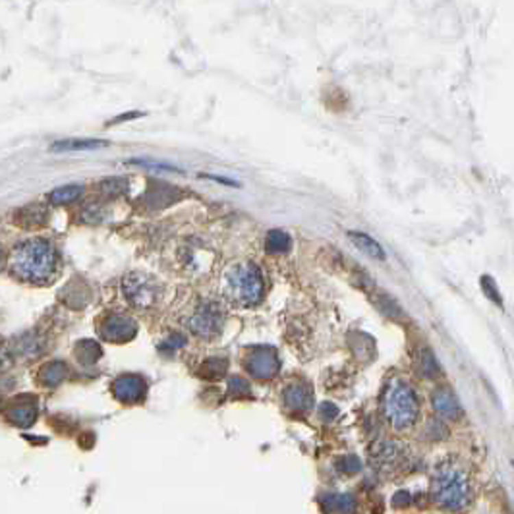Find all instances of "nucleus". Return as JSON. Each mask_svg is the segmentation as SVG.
<instances>
[{
    "mask_svg": "<svg viewBox=\"0 0 514 514\" xmlns=\"http://www.w3.org/2000/svg\"><path fill=\"white\" fill-rule=\"evenodd\" d=\"M433 408L437 410L439 416L447 419H461L464 414L458 398L454 397L449 387H441L433 393Z\"/></svg>",
    "mask_w": 514,
    "mask_h": 514,
    "instance_id": "9b49d317",
    "label": "nucleus"
},
{
    "mask_svg": "<svg viewBox=\"0 0 514 514\" xmlns=\"http://www.w3.org/2000/svg\"><path fill=\"white\" fill-rule=\"evenodd\" d=\"M418 371L419 375L426 377V379H435V377L441 374L439 364H437L435 356L431 354L429 348H424V350L418 354Z\"/></svg>",
    "mask_w": 514,
    "mask_h": 514,
    "instance_id": "dca6fc26",
    "label": "nucleus"
},
{
    "mask_svg": "<svg viewBox=\"0 0 514 514\" xmlns=\"http://www.w3.org/2000/svg\"><path fill=\"white\" fill-rule=\"evenodd\" d=\"M43 381L49 387H56L66 377V365L62 362H53L43 367Z\"/></svg>",
    "mask_w": 514,
    "mask_h": 514,
    "instance_id": "aec40b11",
    "label": "nucleus"
},
{
    "mask_svg": "<svg viewBox=\"0 0 514 514\" xmlns=\"http://www.w3.org/2000/svg\"><path fill=\"white\" fill-rule=\"evenodd\" d=\"M336 466H339V470L341 472L352 476V474H358V472L362 470V461H360L358 456H354V454H346L343 458H339Z\"/></svg>",
    "mask_w": 514,
    "mask_h": 514,
    "instance_id": "b1692460",
    "label": "nucleus"
},
{
    "mask_svg": "<svg viewBox=\"0 0 514 514\" xmlns=\"http://www.w3.org/2000/svg\"><path fill=\"white\" fill-rule=\"evenodd\" d=\"M321 506L327 514L356 513V501L352 495H325L321 499Z\"/></svg>",
    "mask_w": 514,
    "mask_h": 514,
    "instance_id": "ddd939ff",
    "label": "nucleus"
},
{
    "mask_svg": "<svg viewBox=\"0 0 514 514\" xmlns=\"http://www.w3.org/2000/svg\"><path fill=\"white\" fill-rule=\"evenodd\" d=\"M433 501L450 513H461L472 501V487L468 474L456 464H443L435 472L431 483Z\"/></svg>",
    "mask_w": 514,
    "mask_h": 514,
    "instance_id": "f03ea898",
    "label": "nucleus"
},
{
    "mask_svg": "<svg viewBox=\"0 0 514 514\" xmlns=\"http://www.w3.org/2000/svg\"><path fill=\"white\" fill-rule=\"evenodd\" d=\"M383 412H385L387 421L397 429L404 431L410 429L419 416V400L414 389L408 385L402 379L391 381L387 387L385 398H383Z\"/></svg>",
    "mask_w": 514,
    "mask_h": 514,
    "instance_id": "20e7f679",
    "label": "nucleus"
},
{
    "mask_svg": "<svg viewBox=\"0 0 514 514\" xmlns=\"http://www.w3.org/2000/svg\"><path fill=\"white\" fill-rule=\"evenodd\" d=\"M480 284H482L483 294L493 302V304H497V306H503V300H501V294H499V289H497V284H495V280L489 277V275H483L482 279H480Z\"/></svg>",
    "mask_w": 514,
    "mask_h": 514,
    "instance_id": "5701e85b",
    "label": "nucleus"
},
{
    "mask_svg": "<svg viewBox=\"0 0 514 514\" xmlns=\"http://www.w3.org/2000/svg\"><path fill=\"white\" fill-rule=\"evenodd\" d=\"M410 501H412V497H410V493L408 491H397L395 493V497H393V504H395L397 509L408 506Z\"/></svg>",
    "mask_w": 514,
    "mask_h": 514,
    "instance_id": "c85d7f7f",
    "label": "nucleus"
},
{
    "mask_svg": "<svg viewBox=\"0 0 514 514\" xmlns=\"http://www.w3.org/2000/svg\"><path fill=\"white\" fill-rule=\"evenodd\" d=\"M99 334L108 343H128L138 334V323L128 315L110 313L99 325Z\"/></svg>",
    "mask_w": 514,
    "mask_h": 514,
    "instance_id": "0eeeda50",
    "label": "nucleus"
},
{
    "mask_svg": "<svg viewBox=\"0 0 514 514\" xmlns=\"http://www.w3.org/2000/svg\"><path fill=\"white\" fill-rule=\"evenodd\" d=\"M290 246H292V238L286 230H280V228L269 230L267 238H265V247H267L269 254H286Z\"/></svg>",
    "mask_w": 514,
    "mask_h": 514,
    "instance_id": "2eb2a0df",
    "label": "nucleus"
},
{
    "mask_svg": "<svg viewBox=\"0 0 514 514\" xmlns=\"http://www.w3.org/2000/svg\"><path fill=\"white\" fill-rule=\"evenodd\" d=\"M284 404L296 414H304L313 406V391L308 383H292L284 391Z\"/></svg>",
    "mask_w": 514,
    "mask_h": 514,
    "instance_id": "9d476101",
    "label": "nucleus"
},
{
    "mask_svg": "<svg viewBox=\"0 0 514 514\" xmlns=\"http://www.w3.org/2000/svg\"><path fill=\"white\" fill-rule=\"evenodd\" d=\"M14 277L32 284H45L56 273V252L51 242L33 238L14 249L10 259Z\"/></svg>",
    "mask_w": 514,
    "mask_h": 514,
    "instance_id": "f257e3e1",
    "label": "nucleus"
},
{
    "mask_svg": "<svg viewBox=\"0 0 514 514\" xmlns=\"http://www.w3.org/2000/svg\"><path fill=\"white\" fill-rule=\"evenodd\" d=\"M184 343H186V341H184L182 334H171L161 346V350H164V348H169V350H178V348H182Z\"/></svg>",
    "mask_w": 514,
    "mask_h": 514,
    "instance_id": "cd10ccee",
    "label": "nucleus"
},
{
    "mask_svg": "<svg viewBox=\"0 0 514 514\" xmlns=\"http://www.w3.org/2000/svg\"><path fill=\"white\" fill-rule=\"evenodd\" d=\"M75 356L82 364H93L101 358V346L93 341H82L75 346Z\"/></svg>",
    "mask_w": 514,
    "mask_h": 514,
    "instance_id": "a211bd4d",
    "label": "nucleus"
},
{
    "mask_svg": "<svg viewBox=\"0 0 514 514\" xmlns=\"http://www.w3.org/2000/svg\"><path fill=\"white\" fill-rule=\"evenodd\" d=\"M400 458V447L397 443H391V441H381L374 447V461L383 466V468H391L395 466Z\"/></svg>",
    "mask_w": 514,
    "mask_h": 514,
    "instance_id": "4468645a",
    "label": "nucleus"
},
{
    "mask_svg": "<svg viewBox=\"0 0 514 514\" xmlns=\"http://www.w3.org/2000/svg\"><path fill=\"white\" fill-rule=\"evenodd\" d=\"M0 362H2V354H0Z\"/></svg>",
    "mask_w": 514,
    "mask_h": 514,
    "instance_id": "7c9ffc66",
    "label": "nucleus"
},
{
    "mask_svg": "<svg viewBox=\"0 0 514 514\" xmlns=\"http://www.w3.org/2000/svg\"><path fill=\"white\" fill-rule=\"evenodd\" d=\"M348 238L352 240L354 246L358 247L360 252H364L365 256L374 257L377 261H385V252H383V247H381V244L375 238L365 234V232H358V230H350Z\"/></svg>",
    "mask_w": 514,
    "mask_h": 514,
    "instance_id": "f8f14e48",
    "label": "nucleus"
},
{
    "mask_svg": "<svg viewBox=\"0 0 514 514\" xmlns=\"http://www.w3.org/2000/svg\"><path fill=\"white\" fill-rule=\"evenodd\" d=\"M226 371V360H207L204 365H201V375L204 377H209V379H219L223 377Z\"/></svg>",
    "mask_w": 514,
    "mask_h": 514,
    "instance_id": "412c9836",
    "label": "nucleus"
},
{
    "mask_svg": "<svg viewBox=\"0 0 514 514\" xmlns=\"http://www.w3.org/2000/svg\"><path fill=\"white\" fill-rule=\"evenodd\" d=\"M122 286H124V294H126L130 304L136 308H141V310L151 308L157 302V296L161 294L157 280L151 279L147 275H140V273L128 275Z\"/></svg>",
    "mask_w": 514,
    "mask_h": 514,
    "instance_id": "39448f33",
    "label": "nucleus"
},
{
    "mask_svg": "<svg viewBox=\"0 0 514 514\" xmlns=\"http://www.w3.org/2000/svg\"><path fill=\"white\" fill-rule=\"evenodd\" d=\"M79 193H82V188L70 184V186L56 188V190L49 195V199H51L53 204H70V201H74L75 197H79Z\"/></svg>",
    "mask_w": 514,
    "mask_h": 514,
    "instance_id": "6ab92c4d",
    "label": "nucleus"
},
{
    "mask_svg": "<svg viewBox=\"0 0 514 514\" xmlns=\"http://www.w3.org/2000/svg\"><path fill=\"white\" fill-rule=\"evenodd\" d=\"M188 325H190L193 334L209 341V339H215L223 329V315L213 306H204L201 310L193 313V317Z\"/></svg>",
    "mask_w": 514,
    "mask_h": 514,
    "instance_id": "6e6552de",
    "label": "nucleus"
},
{
    "mask_svg": "<svg viewBox=\"0 0 514 514\" xmlns=\"http://www.w3.org/2000/svg\"><path fill=\"white\" fill-rule=\"evenodd\" d=\"M145 381L138 375H122L112 383V393L120 402H140L145 397Z\"/></svg>",
    "mask_w": 514,
    "mask_h": 514,
    "instance_id": "1a4fd4ad",
    "label": "nucleus"
},
{
    "mask_svg": "<svg viewBox=\"0 0 514 514\" xmlns=\"http://www.w3.org/2000/svg\"><path fill=\"white\" fill-rule=\"evenodd\" d=\"M35 418V408L29 406H20L12 410V419L18 424V426H29Z\"/></svg>",
    "mask_w": 514,
    "mask_h": 514,
    "instance_id": "393cba45",
    "label": "nucleus"
},
{
    "mask_svg": "<svg viewBox=\"0 0 514 514\" xmlns=\"http://www.w3.org/2000/svg\"><path fill=\"white\" fill-rule=\"evenodd\" d=\"M244 364H246L247 371L254 375L256 379H261V381L273 379L280 369L279 356L269 346H257V348H254L252 352L247 354Z\"/></svg>",
    "mask_w": 514,
    "mask_h": 514,
    "instance_id": "423d86ee",
    "label": "nucleus"
},
{
    "mask_svg": "<svg viewBox=\"0 0 514 514\" xmlns=\"http://www.w3.org/2000/svg\"><path fill=\"white\" fill-rule=\"evenodd\" d=\"M107 141L99 140H68L54 143L53 151H86L95 149V147H105Z\"/></svg>",
    "mask_w": 514,
    "mask_h": 514,
    "instance_id": "f3484780",
    "label": "nucleus"
},
{
    "mask_svg": "<svg viewBox=\"0 0 514 514\" xmlns=\"http://www.w3.org/2000/svg\"><path fill=\"white\" fill-rule=\"evenodd\" d=\"M2 261H4V254H2V247H0V269H2Z\"/></svg>",
    "mask_w": 514,
    "mask_h": 514,
    "instance_id": "c756f323",
    "label": "nucleus"
},
{
    "mask_svg": "<svg viewBox=\"0 0 514 514\" xmlns=\"http://www.w3.org/2000/svg\"><path fill=\"white\" fill-rule=\"evenodd\" d=\"M449 435V429L447 426L441 421V419H429L428 426H426V437L431 441H441L445 439Z\"/></svg>",
    "mask_w": 514,
    "mask_h": 514,
    "instance_id": "4be33fe9",
    "label": "nucleus"
},
{
    "mask_svg": "<svg viewBox=\"0 0 514 514\" xmlns=\"http://www.w3.org/2000/svg\"><path fill=\"white\" fill-rule=\"evenodd\" d=\"M230 391L234 393L236 397H244L249 393V387L244 379H240V377H234V379H230Z\"/></svg>",
    "mask_w": 514,
    "mask_h": 514,
    "instance_id": "a878e982",
    "label": "nucleus"
},
{
    "mask_svg": "<svg viewBox=\"0 0 514 514\" xmlns=\"http://www.w3.org/2000/svg\"><path fill=\"white\" fill-rule=\"evenodd\" d=\"M223 292L232 304L242 308L259 304L263 298V277L259 267L249 261L232 265L223 277Z\"/></svg>",
    "mask_w": 514,
    "mask_h": 514,
    "instance_id": "7ed1b4c3",
    "label": "nucleus"
},
{
    "mask_svg": "<svg viewBox=\"0 0 514 514\" xmlns=\"http://www.w3.org/2000/svg\"><path fill=\"white\" fill-rule=\"evenodd\" d=\"M319 416H321L325 421H331L339 416V408L334 406L332 402H323L321 408H319Z\"/></svg>",
    "mask_w": 514,
    "mask_h": 514,
    "instance_id": "bb28decb",
    "label": "nucleus"
}]
</instances>
